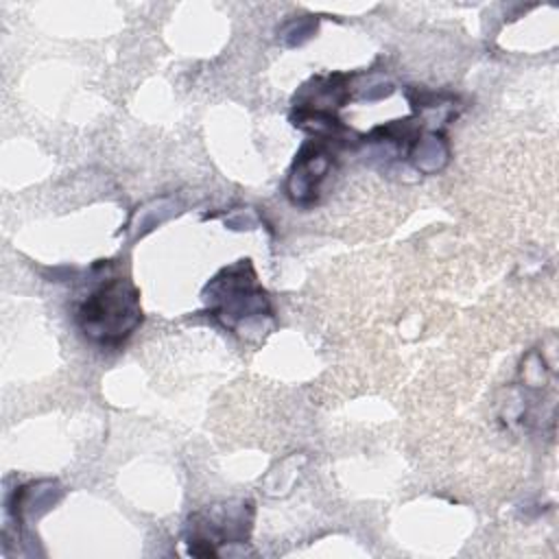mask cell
I'll use <instances>...</instances> for the list:
<instances>
[{
    "label": "cell",
    "instance_id": "obj_2",
    "mask_svg": "<svg viewBox=\"0 0 559 559\" xmlns=\"http://www.w3.org/2000/svg\"><path fill=\"white\" fill-rule=\"evenodd\" d=\"M205 299L212 312L229 328H238L242 319L271 317V304L266 293L255 282L251 260H238L225 266L205 286Z\"/></svg>",
    "mask_w": 559,
    "mask_h": 559
},
{
    "label": "cell",
    "instance_id": "obj_1",
    "mask_svg": "<svg viewBox=\"0 0 559 559\" xmlns=\"http://www.w3.org/2000/svg\"><path fill=\"white\" fill-rule=\"evenodd\" d=\"M76 325L92 343L114 347L142 323L140 293L124 277H109L96 286L76 308Z\"/></svg>",
    "mask_w": 559,
    "mask_h": 559
},
{
    "label": "cell",
    "instance_id": "obj_3",
    "mask_svg": "<svg viewBox=\"0 0 559 559\" xmlns=\"http://www.w3.org/2000/svg\"><path fill=\"white\" fill-rule=\"evenodd\" d=\"M332 157L328 140L317 138L301 146L288 175V194L295 203H312L317 199L319 183L332 168Z\"/></svg>",
    "mask_w": 559,
    "mask_h": 559
}]
</instances>
